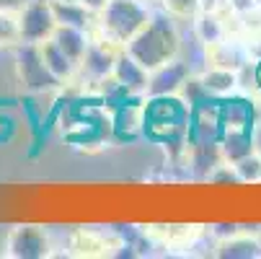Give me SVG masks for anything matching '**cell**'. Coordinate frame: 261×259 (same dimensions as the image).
<instances>
[{"label":"cell","instance_id":"obj_9","mask_svg":"<svg viewBox=\"0 0 261 259\" xmlns=\"http://www.w3.org/2000/svg\"><path fill=\"white\" fill-rule=\"evenodd\" d=\"M220 114H222V122H225V130L228 127H246V130L256 127V109L243 96H230V99L220 96Z\"/></svg>","mask_w":261,"mask_h":259},{"label":"cell","instance_id":"obj_3","mask_svg":"<svg viewBox=\"0 0 261 259\" xmlns=\"http://www.w3.org/2000/svg\"><path fill=\"white\" fill-rule=\"evenodd\" d=\"M147 21H150V11L142 0H109V6L101 11L103 36L117 44H127Z\"/></svg>","mask_w":261,"mask_h":259},{"label":"cell","instance_id":"obj_5","mask_svg":"<svg viewBox=\"0 0 261 259\" xmlns=\"http://www.w3.org/2000/svg\"><path fill=\"white\" fill-rule=\"evenodd\" d=\"M16 60H18V76L29 91H49L60 86V78L47 67L39 44H23Z\"/></svg>","mask_w":261,"mask_h":259},{"label":"cell","instance_id":"obj_19","mask_svg":"<svg viewBox=\"0 0 261 259\" xmlns=\"http://www.w3.org/2000/svg\"><path fill=\"white\" fill-rule=\"evenodd\" d=\"M197 34H199V39L207 42V44H215L222 39V26L217 21V16L212 11H204L197 21Z\"/></svg>","mask_w":261,"mask_h":259},{"label":"cell","instance_id":"obj_24","mask_svg":"<svg viewBox=\"0 0 261 259\" xmlns=\"http://www.w3.org/2000/svg\"><path fill=\"white\" fill-rule=\"evenodd\" d=\"M29 3V0H0V11H21L23 6Z\"/></svg>","mask_w":261,"mask_h":259},{"label":"cell","instance_id":"obj_8","mask_svg":"<svg viewBox=\"0 0 261 259\" xmlns=\"http://www.w3.org/2000/svg\"><path fill=\"white\" fill-rule=\"evenodd\" d=\"M114 78L119 83H124L132 93H142L147 91V83H150V70H145L127 50L117 55V62H114Z\"/></svg>","mask_w":261,"mask_h":259},{"label":"cell","instance_id":"obj_13","mask_svg":"<svg viewBox=\"0 0 261 259\" xmlns=\"http://www.w3.org/2000/svg\"><path fill=\"white\" fill-rule=\"evenodd\" d=\"M42 47V57H44V62H47V67L55 73V76L60 78V81H65V78H70L72 76V70H75V60H72L55 39H47V42H42L39 44Z\"/></svg>","mask_w":261,"mask_h":259},{"label":"cell","instance_id":"obj_11","mask_svg":"<svg viewBox=\"0 0 261 259\" xmlns=\"http://www.w3.org/2000/svg\"><path fill=\"white\" fill-rule=\"evenodd\" d=\"M220 151H222V158L230 161V163L256 153V148H253V130L228 127L225 135H222V140H220Z\"/></svg>","mask_w":261,"mask_h":259},{"label":"cell","instance_id":"obj_18","mask_svg":"<svg viewBox=\"0 0 261 259\" xmlns=\"http://www.w3.org/2000/svg\"><path fill=\"white\" fill-rule=\"evenodd\" d=\"M261 254V244L253 239H230L222 244L220 256H233V259H248V256H258Z\"/></svg>","mask_w":261,"mask_h":259},{"label":"cell","instance_id":"obj_30","mask_svg":"<svg viewBox=\"0 0 261 259\" xmlns=\"http://www.w3.org/2000/svg\"><path fill=\"white\" fill-rule=\"evenodd\" d=\"M258 3H261V0H258Z\"/></svg>","mask_w":261,"mask_h":259},{"label":"cell","instance_id":"obj_10","mask_svg":"<svg viewBox=\"0 0 261 259\" xmlns=\"http://www.w3.org/2000/svg\"><path fill=\"white\" fill-rule=\"evenodd\" d=\"M83 70L93 81H103L109 76H114V62H117V55L106 47V39L103 42H91L86 55H83Z\"/></svg>","mask_w":261,"mask_h":259},{"label":"cell","instance_id":"obj_29","mask_svg":"<svg viewBox=\"0 0 261 259\" xmlns=\"http://www.w3.org/2000/svg\"><path fill=\"white\" fill-rule=\"evenodd\" d=\"M60 3H81V0H60Z\"/></svg>","mask_w":261,"mask_h":259},{"label":"cell","instance_id":"obj_7","mask_svg":"<svg viewBox=\"0 0 261 259\" xmlns=\"http://www.w3.org/2000/svg\"><path fill=\"white\" fill-rule=\"evenodd\" d=\"M8 249L11 256L18 259H39L49 254V241L44 236V231L34 228V226H18L13 228L11 239H8Z\"/></svg>","mask_w":261,"mask_h":259},{"label":"cell","instance_id":"obj_26","mask_svg":"<svg viewBox=\"0 0 261 259\" xmlns=\"http://www.w3.org/2000/svg\"><path fill=\"white\" fill-rule=\"evenodd\" d=\"M253 148H256V153L261 156V125L253 127Z\"/></svg>","mask_w":261,"mask_h":259},{"label":"cell","instance_id":"obj_4","mask_svg":"<svg viewBox=\"0 0 261 259\" xmlns=\"http://www.w3.org/2000/svg\"><path fill=\"white\" fill-rule=\"evenodd\" d=\"M57 18L52 11V0H29L18 16V39L23 44H42L52 39Z\"/></svg>","mask_w":261,"mask_h":259},{"label":"cell","instance_id":"obj_27","mask_svg":"<svg viewBox=\"0 0 261 259\" xmlns=\"http://www.w3.org/2000/svg\"><path fill=\"white\" fill-rule=\"evenodd\" d=\"M220 3H225V0H204V3H202V8H204V11H215Z\"/></svg>","mask_w":261,"mask_h":259},{"label":"cell","instance_id":"obj_14","mask_svg":"<svg viewBox=\"0 0 261 259\" xmlns=\"http://www.w3.org/2000/svg\"><path fill=\"white\" fill-rule=\"evenodd\" d=\"M52 11H55L57 26H75V29H88L91 13H93L83 3H60V0H52Z\"/></svg>","mask_w":261,"mask_h":259},{"label":"cell","instance_id":"obj_2","mask_svg":"<svg viewBox=\"0 0 261 259\" xmlns=\"http://www.w3.org/2000/svg\"><path fill=\"white\" fill-rule=\"evenodd\" d=\"M124 50L150 73L173 60L178 52V34L171 16L168 13L150 16V21L132 36Z\"/></svg>","mask_w":261,"mask_h":259},{"label":"cell","instance_id":"obj_25","mask_svg":"<svg viewBox=\"0 0 261 259\" xmlns=\"http://www.w3.org/2000/svg\"><path fill=\"white\" fill-rule=\"evenodd\" d=\"M81 3H83L86 8H91L93 13H101V11L109 6V0H81Z\"/></svg>","mask_w":261,"mask_h":259},{"label":"cell","instance_id":"obj_17","mask_svg":"<svg viewBox=\"0 0 261 259\" xmlns=\"http://www.w3.org/2000/svg\"><path fill=\"white\" fill-rule=\"evenodd\" d=\"M210 47H212V65H215V67H228V70L243 67V57H241L238 47L222 42V39L215 42V44H210Z\"/></svg>","mask_w":261,"mask_h":259},{"label":"cell","instance_id":"obj_16","mask_svg":"<svg viewBox=\"0 0 261 259\" xmlns=\"http://www.w3.org/2000/svg\"><path fill=\"white\" fill-rule=\"evenodd\" d=\"M202 83L207 86V91L212 96H225L236 88L238 83V73L236 70H228V67H210L204 76H202Z\"/></svg>","mask_w":261,"mask_h":259},{"label":"cell","instance_id":"obj_21","mask_svg":"<svg viewBox=\"0 0 261 259\" xmlns=\"http://www.w3.org/2000/svg\"><path fill=\"white\" fill-rule=\"evenodd\" d=\"M18 39V18L8 11H0V44H11Z\"/></svg>","mask_w":261,"mask_h":259},{"label":"cell","instance_id":"obj_23","mask_svg":"<svg viewBox=\"0 0 261 259\" xmlns=\"http://www.w3.org/2000/svg\"><path fill=\"white\" fill-rule=\"evenodd\" d=\"M256 3H258V0H228V6H230L233 11H238V13H248V11H253Z\"/></svg>","mask_w":261,"mask_h":259},{"label":"cell","instance_id":"obj_15","mask_svg":"<svg viewBox=\"0 0 261 259\" xmlns=\"http://www.w3.org/2000/svg\"><path fill=\"white\" fill-rule=\"evenodd\" d=\"M189 151H192V171L199 176H210L220 166V161H225L220 145H194Z\"/></svg>","mask_w":261,"mask_h":259},{"label":"cell","instance_id":"obj_6","mask_svg":"<svg viewBox=\"0 0 261 259\" xmlns=\"http://www.w3.org/2000/svg\"><path fill=\"white\" fill-rule=\"evenodd\" d=\"M192 76L189 62H184L178 57L168 60L166 65H161L158 70L150 73V83H147V93L150 96H163V93H176L181 91L184 81Z\"/></svg>","mask_w":261,"mask_h":259},{"label":"cell","instance_id":"obj_12","mask_svg":"<svg viewBox=\"0 0 261 259\" xmlns=\"http://www.w3.org/2000/svg\"><path fill=\"white\" fill-rule=\"evenodd\" d=\"M52 39L75 60V62H81L83 60V55H86V50H88V36H86V29H75V26H57L55 29V34H52Z\"/></svg>","mask_w":261,"mask_h":259},{"label":"cell","instance_id":"obj_1","mask_svg":"<svg viewBox=\"0 0 261 259\" xmlns=\"http://www.w3.org/2000/svg\"><path fill=\"white\" fill-rule=\"evenodd\" d=\"M189 114L192 106L173 93L150 96V101L142 106V132L166 145L189 148V143H186Z\"/></svg>","mask_w":261,"mask_h":259},{"label":"cell","instance_id":"obj_28","mask_svg":"<svg viewBox=\"0 0 261 259\" xmlns=\"http://www.w3.org/2000/svg\"><path fill=\"white\" fill-rule=\"evenodd\" d=\"M256 86L261 88V62H258V67H256Z\"/></svg>","mask_w":261,"mask_h":259},{"label":"cell","instance_id":"obj_22","mask_svg":"<svg viewBox=\"0 0 261 259\" xmlns=\"http://www.w3.org/2000/svg\"><path fill=\"white\" fill-rule=\"evenodd\" d=\"M168 13H176V16H189L199 8V0H163Z\"/></svg>","mask_w":261,"mask_h":259},{"label":"cell","instance_id":"obj_20","mask_svg":"<svg viewBox=\"0 0 261 259\" xmlns=\"http://www.w3.org/2000/svg\"><path fill=\"white\" fill-rule=\"evenodd\" d=\"M233 169L241 181H261V156L258 153H251V156L236 161Z\"/></svg>","mask_w":261,"mask_h":259}]
</instances>
